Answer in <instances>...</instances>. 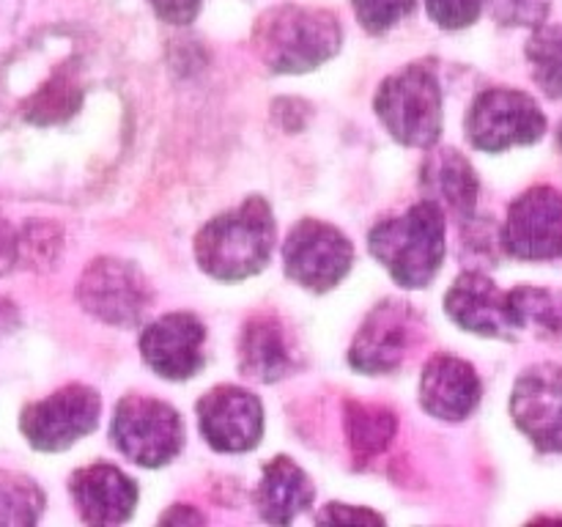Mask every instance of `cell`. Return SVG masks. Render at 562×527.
Instances as JSON below:
<instances>
[{
  "label": "cell",
  "instance_id": "6da1fadb",
  "mask_svg": "<svg viewBox=\"0 0 562 527\" xmlns=\"http://www.w3.org/2000/svg\"><path fill=\"white\" fill-rule=\"evenodd\" d=\"M274 247L272 209L263 198H247L239 209L214 217L195 239L203 272L217 280H241L261 272Z\"/></svg>",
  "mask_w": 562,
  "mask_h": 527
},
{
  "label": "cell",
  "instance_id": "7a4b0ae2",
  "mask_svg": "<svg viewBox=\"0 0 562 527\" xmlns=\"http://www.w3.org/2000/svg\"><path fill=\"white\" fill-rule=\"evenodd\" d=\"M340 47V25L324 9L278 5L256 25L258 58L280 75H300L322 66Z\"/></svg>",
  "mask_w": 562,
  "mask_h": 527
},
{
  "label": "cell",
  "instance_id": "3957f363",
  "mask_svg": "<svg viewBox=\"0 0 562 527\" xmlns=\"http://www.w3.org/2000/svg\"><path fill=\"white\" fill-rule=\"evenodd\" d=\"M371 253L390 269L395 283L426 289L445 258V214L434 201H423L401 217L382 220L371 231Z\"/></svg>",
  "mask_w": 562,
  "mask_h": 527
},
{
  "label": "cell",
  "instance_id": "277c9868",
  "mask_svg": "<svg viewBox=\"0 0 562 527\" xmlns=\"http://www.w3.org/2000/svg\"><path fill=\"white\" fill-rule=\"evenodd\" d=\"M376 115L404 146H434L442 132V91L428 66L415 64L382 82Z\"/></svg>",
  "mask_w": 562,
  "mask_h": 527
},
{
  "label": "cell",
  "instance_id": "5b68a950",
  "mask_svg": "<svg viewBox=\"0 0 562 527\" xmlns=\"http://www.w3.org/2000/svg\"><path fill=\"white\" fill-rule=\"evenodd\" d=\"M113 442L130 461L143 467L168 464L184 445L179 412L151 395H126L115 406Z\"/></svg>",
  "mask_w": 562,
  "mask_h": 527
},
{
  "label": "cell",
  "instance_id": "8992f818",
  "mask_svg": "<svg viewBox=\"0 0 562 527\" xmlns=\"http://www.w3.org/2000/svg\"><path fill=\"white\" fill-rule=\"evenodd\" d=\"M547 115L538 102L514 88H488L467 113V137L481 152H505L541 141Z\"/></svg>",
  "mask_w": 562,
  "mask_h": 527
},
{
  "label": "cell",
  "instance_id": "52a82bcc",
  "mask_svg": "<svg viewBox=\"0 0 562 527\" xmlns=\"http://www.w3.org/2000/svg\"><path fill=\"white\" fill-rule=\"evenodd\" d=\"M99 410L102 401L97 390L86 384H66L47 399L27 404L22 410L20 428L33 448L55 453L91 434L99 423Z\"/></svg>",
  "mask_w": 562,
  "mask_h": 527
},
{
  "label": "cell",
  "instance_id": "ba28073f",
  "mask_svg": "<svg viewBox=\"0 0 562 527\" xmlns=\"http://www.w3.org/2000/svg\"><path fill=\"white\" fill-rule=\"evenodd\" d=\"M355 250L335 225L322 220H302L283 245L289 278L311 291H329L349 274Z\"/></svg>",
  "mask_w": 562,
  "mask_h": 527
},
{
  "label": "cell",
  "instance_id": "9c48e42d",
  "mask_svg": "<svg viewBox=\"0 0 562 527\" xmlns=\"http://www.w3.org/2000/svg\"><path fill=\"white\" fill-rule=\"evenodd\" d=\"M77 300L91 316L113 327H132L143 318L151 291L146 278L132 264L119 258H97L82 272Z\"/></svg>",
  "mask_w": 562,
  "mask_h": 527
},
{
  "label": "cell",
  "instance_id": "30bf717a",
  "mask_svg": "<svg viewBox=\"0 0 562 527\" xmlns=\"http://www.w3.org/2000/svg\"><path fill=\"white\" fill-rule=\"evenodd\" d=\"M423 335V322L417 311L406 302H382L368 313L351 344L349 360L357 371L390 373L412 355Z\"/></svg>",
  "mask_w": 562,
  "mask_h": 527
},
{
  "label": "cell",
  "instance_id": "8fae6325",
  "mask_svg": "<svg viewBox=\"0 0 562 527\" xmlns=\"http://www.w3.org/2000/svg\"><path fill=\"white\" fill-rule=\"evenodd\" d=\"M505 250L521 261H549L562 256V192L532 187L516 198L503 225Z\"/></svg>",
  "mask_w": 562,
  "mask_h": 527
},
{
  "label": "cell",
  "instance_id": "7c38bea8",
  "mask_svg": "<svg viewBox=\"0 0 562 527\" xmlns=\"http://www.w3.org/2000/svg\"><path fill=\"white\" fill-rule=\"evenodd\" d=\"M510 412L536 448L562 450V368L543 362L527 368L510 395Z\"/></svg>",
  "mask_w": 562,
  "mask_h": 527
},
{
  "label": "cell",
  "instance_id": "4fadbf2b",
  "mask_svg": "<svg viewBox=\"0 0 562 527\" xmlns=\"http://www.w3.org/2000/svg\"><path fill=\"white\" fill-rule=\"evenodd\" d=\"M198 421L209 445L223 453L256 448L263 431L261 401L250 390L220 384L198 401Z\"/></svg>",
  "mask_w": 562,
  "mask_h": 527
},
{
  "label": "cell",
  "instance_id": "5bb4252c",
  "mask_svg": "<svg viewBox=\"0 0 562 527\" xmlns=\"http://www.w3.org/2000/svg\"><path fill=\"white\" fill-rule=\"evenodd\" d=\"M206 329L192 313H168L148 324L140 338L146 366L162 379H190L203 368Z\"/></svg>",
  "mask_w": 562,
  "mask_h": 527
},
{
  "label": "cell",
  "instance_id": "9a60e30c",
  "mask_svg": "<svg viewBox=\"0 0 562 527\" xmlns=\"http://www.w3.org/2000/svg\"><path fill=\"white\" fill-rule=\"evenodd\" d=\"M448 316L470 333L488 335V338H516L514 311H510L508 291H499L492 278L481 272H464L445 296Z\"/></svg>",
  "mask_w": 562,
  "mask_h": 527
},
{
  "label": "cell",
  "instance_id": "2e32d148",
  "mask_svg": "<svg viewBox=\"0 0 562 527\" xmlns=\"http://www.w3.org/2000/svg\"><path fill=\"white\" fill-rule=\"evenodd\" d=\"M71 497L88 525H121L137 503V486L113 464H91L71 475Z\"/></svg>",
  "mask_w": 562,
  "mask_h": 527
},
{
  "label": "cell",
  "instance_id": "e0dca14e",
  "mask_svg": "<svg viewBox=\"0 0 562 527\" xmlns=\"http://www.w3.org/2000/svg\"><path fill=\"white\" fill-rule=\"evenodd\" d=\"M420 401L428 415L439 421H464L481 401V379L470 362L439 355L423 371Z\"/></svg>",
  "mask_w": 562,
  "mask_h": 527
},
{
  "label": "cell",
  "instance_id": "ac0fdd59",
  "mask_svg": "<svg viewBox=\"0 0 562 527\" xmlns=\"http://www.w3.org/2000/svg\"><path fill=\"white\" fill-rule=\"evenodd\" d=\"M239 366L258 382H278L294 371V338L280 318L256 316L245 324L239 338Z\"/></svg>",
  "mask_w": 562,
  "mask_h": 527
},
{
  "label": "cell",
  "instance_id": "d6986e66",
  "mask_svg": "<svg viewBox=\"0 0 562 527\" xmlns=\"http://www.w3.org/2000/svg\"><path fill=\"white\" fill-rule=\"evenodd\" d=\"M313 483L311 478L296 467L289 456H278L269 464H263L261 483L256 489L258 511L267 522L274 525H291L296 514L313 503Z\"/></svg>",
  "mask_w": 562,
  "mask_h": 527
},
{
  "label": "cell",
  "instance_id": "ffe728a7",
  "mask_svg": "<svg viewBox=\"0 0 562 527\" xmlns=\"http://www.w3.org/2000/svg\"><path fill=\"white\" fill-rule=\"evenodd\" d=\"M423 184H426V192L431 195L428 201L437 203L439 209H450V212L461 214L464 220H470L472 212H475L481 184H477L472 165L453 148L434 152L426 159Z\"/></svg>",
  "mask_w": 562,
  "mask_h": 527
},
{
  "label": "cell",
  "instance_id": "44dd1931",
  "mask_svg": "<svg viewBox=\"0 0 562 527\" xmlns=\"http://www.w3.org/2000/svg\"><path fill=\"white\" fill-rule=\"evenodd\" d=\"M508 300L516 327L536 329L543 338L562 340V291L521 285L508 291Z\"/></svg>",
  "mask_w": 562,
  "mask_h": 527
},
{
  "label": "cell",
  "instance_id": "7402d4cb",
  "mask_svg": "<svg viewBox=\"0 0 562 527\" xmlns=\"http://www.w3.org/2000/svg\"><path fill=\"white\" fill-rule=\"evenodd\" d=\"M346 428H349V445L357 459H373L390 448L395 437V415L382 406H366L351 401L346 410Z\"/></svg>",
  "mask_w": 562,
  "mask_h": 527
},
{
  "label": "cell",
  "instance_id": "603a6c76",
  "mask_svg": "<svg viewBox=\"0 0 562 527\" xmlns=\"http://www.w3.org/2000/svg\"><path fill=\"white\" fill-rule=\"evenodd\" d=\"M532 80L547 97H562V25H536V33L527 42Z\"/></svg>",
  "mask_w": 562,
  "mask_h": 527
},
{
  "label": "cell",
  "instance_id": "cb8c5ba5",
  "mask_svg": "<svg viewBox=\"0 0 562 527\" xmlns=\"http://www.w3.org/2000/svg\"><path fill=\"white\" fill-rule=\"evenodd\" d=\"M44 497L25 478H0V525H33L42 514Z\"/></svg>",
  "mask_w": 562,
  "mask_h": 527
},
{
  "label": "cell",
  "instance_id": "d4e9b609",
  "mask_svg": "<svg viewBox=\"0 0 562 527\" xmlns=\"http://www.w3.org/2000/svg\"><path fill=\"white\" fill-rule=\"evenodd\" d=\"M351 3H355L357 20L371 33L390 31L415 11V0H351Z\"/></svg>",
  "mask_w": 562,
  "mask_h": 527
},
{
  "label": "cell",
  "instance_id": "484cf974",
  "mask_svg": "<svg viewBox=\"0 0 562 527\" xmlns=\"http://www.w3.org/2000/svg\"><path fill=\"white\" fill-rule=\"evenodd\" d=\"M428 14L439 27H467L481 16L483 0H426Z\"/></svg>",
  "mask_w": 562,
  "mask_h": 527
},
{
  "label": "cell",
  "instance_id": "4316f807",
  "mask_svg": "<svg viewBox=\"0 0 562 527\" xmlns=\"http://www.w3.org/2000/svg\"><path fill=\"white\" fill-rule=\"evenodd\" d=\"M552 0H497V14L510 25H541Z\"/></svg>",
  "mask_w": 562,
  "mask_h": 527
},
{
  "label": "cell",
  "instance_id": "83f0119b",
  "mask_svg": "<svg viewBox=\"0 0 562 527\" xmlns=\"http://www.w3.org/2000/svg\"><path fill=\"white\" fill-rule=\"evenodd\" d=\"M148 3L165 22H173V25H187L195 20L198 9H201V0H148Z\"/></svg>",
  "mask_w": 562,
  "mask_h": 527
},
{
  "label": "cell",
  "instance_id": "f1b7e54d",
  "mask_svg": "<svg viewBox=\"0 0 562 527\" xmlns=\"http://www.w3.org/2000/svg\"><path fill=\"white\" fill-rule=\"evenodd\" d=\"M322 522H360V525H368V522H376L382 525V516L373 514V511H357V508H344L340 503H333L327 511H322L318 516Z\"/></svg>",
  "mask_w": 562,
  "mask_h": 527
},
{
  "label": "cell",
  "instance_id": "f546056e",
  "mask_svg": "<svg viewBox=\"0 0 562 527\" xmlns=\"http://www.w3.org/2000/svg\"><path fill=\"white\" fill-rule=\"evenodd\" d=\"M16 258H20L16 256V234L14 228L5 223L3 214H0V274L9 272L16 264Z\"/></svg>",
  "mask_w": 562,
  "mask_h": 527
},
{
  "label": "cell",
  "instance_id": "4dcf8cb0",
  "mask_svg": "<svg viewBox=\"0 0 562 527\" xmlns=\"http://www.w3.org/2000/svg\"><path fill=\"white\" fill-rule=\"evenodd\" d=\"M16 324H20V313H16L14 302H9L0 296V338H3V335H9L11 329H16Z\"/></svg>",
  "mask_w": 562,
  "mask_h": 527
},
{
  "label": "cell",
  "instance_id": "1f68e13d",
  "mask_svg": "<svg viewBox=\"0 0 562 527\" xmlns=\"http://www.w3.org/2000/svg\"><path fill=\"white\" fill-rule=\"evenodd\" d=\"M162 522H170V525H201L203 516L198 514V511L184 508V505H176L173 511H168V514L162 516Z\"/></svg>",
  "mask_w": 562,
  "mask_h": 527
},
{
  "label": "cell",
  "instance_id": "d6a6232c",
  "mask_svg": "<svg viewBox=\"0 0 562 527\" xmlns=\"http://www.w3.org/2000/svg\"><path fill=\"white\" fill-rule=\"evenodd\" d=\"M558 143H560V148H562V124H560V130H558Z\"/></svg>",
  "mask_w": 562,
  "mask_h": 527
}]
</instances>
